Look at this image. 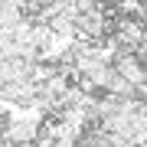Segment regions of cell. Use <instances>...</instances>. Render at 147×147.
Here are the masks:
<instances>
[{
	"instance_id": "cell-1",
	"label": "cell",
	"mask_w": 147,
	"mask_h": 147,
	"mask_svg": "<svg viewBox=\"0 0 147 147\" xmlns=\"http://www.w3.org/2000/svg\"><path fill=\"white\" fill-rule=\"evenodd\" d=\"M0 147H10V144H7V141H3V137H0Z\"/></svg>"
}]
</instances>
